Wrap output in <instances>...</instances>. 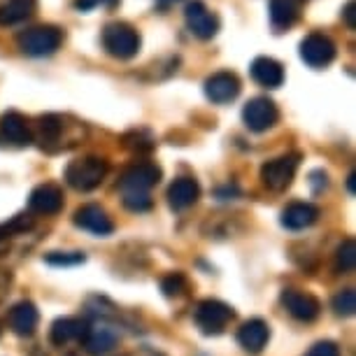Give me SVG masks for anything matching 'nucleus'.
Segmentation results:
<instances>
[{
  "label": "nucleus",
  "instance_id": "29",
  "mask_svg": "<svg viewBox=\"0 0 356 356\" xmlns=\"http://www.w3.org/2000/svg\"><path fill=\"white\" fill-rule=\"evenodd\" d=\"M124 205H126V210H131V212H147V210H152V198H149V193L131 191V193H124Z\"/></svg>",
  "mask_w": 356,
  "mask_h": 356
},
{
  "label": "nucleus",
  "instance_id": "14",
  "mask_svg": "<svg viewBox=\"0 0 356 356\" xmlns=\"http://www.w3.org/2000/svg\"><path fill=\"white\" fill-rule=\"evenodd\" d=\"M0 138L15 147H24L31 143V129L22 112L10 110L0 117Z\"/></svg>",
  "mask_w": 356,
  "mask_h": 356
},
{
  "label": "nucleus",
  "instance_id": "31",
  "mask_svg": "<svg viewBox=\"0 0 356 356\" xmlns=\"http://www.w3.org/2000/svg\"><path fill=\"white\" fill-rule=\"evenodd\" d=\"M305 356H340V347L331 340H321L307 349Z\"/></svg>",
  "mask_w": 356,
  "mask_h": 356
},
{
  "label": "nucleus",
  "instance_id": "36",
  "mask_svg": "<svg viewBox=\"0 0 356 356\" xmlns=\"http://www.w3.org/2000/svg\"><path fill=\"white\" fill-rule=\"evenodd\" d=\"M8 235H10V233H8V228H5V224H3V226H0V240H5Z\"/></svg>",
  "mask_w": 356,
  "mask_h": 356
},
{
  "label": "nucleus",
  "instance_id": "12",
  "mask_svg": "<svg viewBox=\"0 0 356 356\" xmlns=\"http://www.w3.org/2000/svg\"><path fill=\"white\" fill-rule=\"evenodd\" d=\"M252 79L264 89H280L284 84V65L273 56H257L250 65Z\"/></svg>",
  "mask_w": 356,
  "mask_h": 356
},
{
  "label": "nucleus",
  "instance_id": "37",
  "mask_svg": "<svg viewBox=\"0 0 356 356\" xmlns=\"http://www.w3.org/2000/svg\"><path fill=\"white\" fill-rule=\"evenodd\" d=\"M354 179H356V177H354V172H352V175H349V182H347L349 191H352V193H354Z\"/></svg>",
  "mask_w": 356,
  "mask_h": 356
},
{
  "label": "nucleus",
  "instance_id": "30",
  "mask_svg": "<svg viewBox=\"0 0 356 356\" xmlns=\"http://www.w3.org/2000/svg\"><path fill=\"white\" fill-rule=\"evenodd\" d=\"M161 289H163L165 296H179L186 289V280L182 273H172L168 275V277H163V282H161Z\"/></svg>",
  "mask_w": 356,
  "mask_h": 356
},
{
  "label": "nucleus",
  "instance_id": "9",
  "mask_svg": "<svg viewBox=\"0 0 356 356\" xmlns=\"http://www.w3.org/2000/svg\"><path fill=\"white\" fill-rule=\"evenodd\" d=\"M184 22L198 40H212L219 33V17L203 0H191L184 8Z\"/></svg>",
  "mask_w": 356,
  "mask_h": 356
},
{
  "label": "nucleus",
  "instance_id": "33",
  "mask_svg": "<svg viewBox=\"0 0 356 356\" xmlns=\"http://www.w3.org/2000/svg\"><path fill=\"white\" fill-rule=\"evenodd\" d=\"M31 226H33V221L29 219V214H17L10 224H5L8 233H22V231H26V228H31Z\"/></svg>",
  "mask_w": 356,
  "mask_h": 356
},
{
  "label": "nucleus",
  "instance_id": "21",
  "mask_svg": "<svg viewBox=\"0 0 356 356\" xmlns=\"http://www.w3.org/2000/svg\"><path fill=\"white\" fill-rule=\"evenodd\" d=\"M38 10V0H0V26H17L31 19Z\"/></svg>",
  "mask_w": 356,
  "mask_h": 356
},
{
  "label": "nucleus",
  "instance_id": "1",
  "mask_svg": "<svg viewBox=\"0 0 356 356\" xmlns=\"http://www.w3.org/2000/svg\"><path fill=\"white\" fill-rule=\"evenodd\" d=\"M61 44H63V31L51 24L31 26V29H26L17 35V47L22 49V54L31 58L51 56V54L61 49Z\"/></svg>",
  "mask_w": 356,
  "mask_h": 356
},
{
  "label": "nucleus",
  "instance_id": "19",
  "mask_svg": "<svg viewBox=\"0 0 356 356\" xmlns=\"http://www.w3.org/2000/svg\"><path fill=\"white\" fill-rule=\"evenodd\" d=\"M319 217V210L312 203H291L282 210V226L289 231H303L310 228Z\"/></svg>",
  "mask_w": 356,
  "mask_h": 356
},
{
  "label": "nucleus",
  "instance_id": "2",
  "mask_svg": "<svg viewBox=\"0 0 356 356\" xmlns=\"http://www.w3.org/2000/svg\"><path fill=\"white\" fill-rule=\"evenodd\" d=\"M140 47H143V38L131 24L110 22L103 29V49L119 61H131L133 56H138Z\"/></svg>",
  "mask_w": 356,
  "mask_h": 356
},
{
  "label": "nucleus",
  "instance_id": "22",
  "mask_svg": "<svg viewBox=\"0 0 356 356\" xmlns=\"http://www.w3.org/2000/svg\"><path fill=\"white\" fill-rule=\"evenodd\" d=\"M84 347H86V352H89L91 356H100V354H107L110 349H114V345H117V340H119V335L114 328L110 326H91V328H86V333H84Z\"/></svg>",
  "mask_w": 356,
  "mask_h": 356
},
{
  "label": "nucleus",
  "instance_id": "25",
  "mask_svg": "<svg viewBox=\"0 0 356 356\" xmlns=\"http://www.w3.org/2000/svg\"><path fill=\"white\" fill-rule=\"evenodd\" d=\"M354 268H356V245L352 238H347L345 243L338 247V254H335V270L352 273Z\"/></svg>",
  "mask_w": 356,
  "mask_h": 356
},
{
  "label": "nucleus",
  "instance_id": "5",
  "mask_svg": "<svg viewBox=\"0 0 356 356\" xmlns=\"http://www.w3.org/2000/svg\"><path fill=\"white\" fill-rule=\"evenodd\" d=\"M298 165H300V154H284V156L266 161L264 168H261V179H264L268 189L284 191L293 182Z\"/></svg>",
  "mask_w": 356,
  "mask_h": 356
},
{
  "label": "nucleus",
  "instance_id": "17",
  "mask_svg": "<svg viewBox=\"0 0 356 356\" xmlns=\"http://www.w3.org/2000/svg\"><path fill=\"white\" fill-rule=\"evenodd\" d=\"M75 224L84 231H89L93 235H110L114 231L112 219L107 217V212L100 205H84L75 212Z\"/></svg>",
  "mask_w": 356,
  "mask_h": 356
},
{
  "label": "nucleus",
  "instance_id": "13",
  "mask_svg": "<svg viewBox=\"0 0 356 356\" xmlns=\"http://www.w3.org/2000/svg\"><path fill=\"white\" fill-rule=\"evenodd\" d=\"M29 207L38 214H56L63 207V189L56 184H40L31 191Z\"/></svg>",
  "mask_w": 356,
  "mask_h": 356
},
{
  "label": "nucleus",
  "instance_id": "4",
  "mask_svg": "<svg viewBox=\"0 0 356 356\" xmlns=\"http://www.w3.org/2000/svg\"><path fill=\"white\" fill-rule=\"evenodd\" d=\"M235 317L233 307L221 303V300L207 298L203 303H198L196 312H193V321L205 335H219L224 333V328L231 324V319Z\"/></svg>",
  "mask_w": 356,
  "mask_h": 356
},
{
  "label": "nucleus",
  "instance_id": "15",
  "mask_svg": "<svg viewBox=\"0 0 356 356\" xmlns=\"http://www.w3.org/2000/svg\"><path fill=\"white\" fill-rule=\"evenodd\" d=\"M268 340H270V328L264 319H250L245 321L243 326H240L238 331V342L240 347L245 349V352L250 354H261L264 352V347L268 345Z\"/></svg>",
  "mask_w": 356,
  "mask_h": 356
},
{
  "label": "nucleus",
  "instance_id": "32",
  "mask_svg": "<svg viewBox=\"0 0 356 356\" xmlns=\"http://www.w3.org/2000/svg\"><path fill=\"white\" fill-rule=\"evenodd\" d=\"M72 5H75V10H79V12H91V10H98V8L112 10L119 5V0H75Z\"/></svg>",
  "mask_w": 356,
  "mask_h": 356
},
{
  "label": "nucleus",
  "instance_id": "35",
  "mask_svg": "<svg viewBox=\"0 0 356 356\" xmlns=\"http://www.w3.org/2000/svg\"><path fill=\"white\" fill-rule=\"evenodd\" d=\"M136 356H163L161 352H156V349H149V347H145V349H140V352Z\"/></svg>",
  "mask_w": 356,
  "mask_h": 356
},
{
  "label": "nucleus",
  "instance_id": "3",
  "mask_svg": "<svg viewBox=\"0 0 356 356\" xmlns=\"http://www.w3.org/2000/svg\"><path fill=\"white\" fill-rule=\"evenodd\" d=\"M107 175V161L100 156H82L65 168V182L75 191H93Z\"/></svg>",
  "mask_w": 356,
  "mask_h": 356
},
{
  "label": "nucleus",
  "instance_id": "24",
  "mask_svg": "<svg viewBox=\"0 0 356 356\" xmlns=\"http://www.w3.org/2000/svg\"><path fill=\"white\" fill-rule=\"evenodd\" d=\"M63 133V119L58 114H44L38 122V140L42 145H51L61 138Z\"/></svg>",
  "mask_w": 356,
  "mask_h": 356
},
{
  "label": "nucleus",
  "instance_id": "26",
  "mask_svg": "<svg viewBox=\"0 0 356 356\" xmlns=\"http://www.w3.org/2000/svg\"><path fill=\"white\" fill-rule=\"evenodd\" d=\"M333 310L338 312L340 317H352V314L356 312V293H354V289H342L340 293H335Z\"/></svg>",
  "mask_w": 356,
  "mask_h": 356
},
{
  "label": "nucleus",
  "instance_id": "38",
  "mask_svg": "<svg viewBox=\"0 0 356 356\" xmlns=\"http://www.w3.org/2000/svg\"><path fill=\"white\" fill-rule=\"evenodd\" d=\"M161 3H165V5H170V3H179V0H161Z\"/></svg>",
  "mask_w": 356,
  "mask_h": 356
},
{
  "label": "nucleus",
  "instance_id": "23",
  "mask_svg": "<svg viewBox=\"0 0 356 356\" xmlns=\"http://www.w3.org/2000/svg\"><path fill=\"white\" fill-rule=\"evenodd\" d=\"M86 326L82 319H75V317H61L51 324V331H49V338L54 345H68L72 340H82L84 333H86Z\"/></svg>",
  "mask_w": 356,
  "mask_h": 356
},
{
  "label": "nucleus",
  "instance_id": "7",
  "mask_svg": "<svg viewBox=\"0 0 356 356\" xmlns=\"http://www.w3.org/2000/svg\"><path fill=\"white\" fill-rule=\"evenodd\" d=\"M243 122L250 131L264 133L280 122V110L275 105V100L266 96H257L243 107Z\"/></svg>",
  "mask_w": 356,
  "mask_h": 356
},
{
  "label": "nucleus",
  "instance_id": "11",
  "mask_svg": "<svg viewBox=\"0 0 356 356\" xmlns=\"http://www.w3.org/2000/svg\"><path fill=\"white\" fill-rule=\"evenodd\" d=\"M282 305L298 321H314L321 312L319 300L312 293L298 291V289H284L282 291Z\"/></svg>",
  "mask_w": 356,
  "mask_h": 356
},
{
  "label": "nucleus",
  "instance_id": "27",
  "mask_svg": "<svg viewBox=\"0 0 356 356\" xmlns=\"http://www.w3.org/2000/svg\"><path fill=\"white\" fill-rule=\"evenodd\" d=\"M124 145L133 152H152L154 149V138L147 131H131L124 138Z\"/></svg>",
  "mask_w": 356,
  "mask_h": 356
},
{
  "label": "nucleus",
  "instance_id": "34",
  "mask_svg": "<svg viewBox=\"0 0 356 356\" xmlns=\"http://www.w3.org/2000/svg\"><path fill=\"white\" fill-rule=\"evenodd\" d=\"M342 15H345V22H347V26L349 29L354 31V0H349V3L345 5V12H342Z\"/></svg>",
  "mask_w": 356,
  "mask_h": 356
},
{
  "label": "nucleus",
  "instance_id": "10",
  "mask_svg": "<svg viewBox=\"0 0 356 356\" xmlns=\"http://www.w3.org/2000/svg\"><path fill=\"white\" fill-rule=\"evenodd\" d=\"M240 79L231 70H221L214 72L205 79V96L217 105H226L240 96Z\"/></svg>",
  "mask_w": 356,
  "mask_h": 356
},
{
  "label": "nucleus",
  "instance_id": "6",
  "mask_svg": "<svg viewBox=\"0 0 356 356\" xmlns=\"http://www.w3.org/2000/svg\"><path fill=\"white\" fill-rule=\"evenodd\" d=\"M298 54L310 68L319 70V68H326V65L333 63L335 54H338V47H335V42L328 35L314 31L310 35L303 38V42L298 47Z\"/></svg>",
  "mask_w": 356,
  "mask_h": 356
},
{
  "label": "nucleus",
  "instance_id": "18",
  "mask_svg": "<svg viewBox=\"0 0 356 356\" xmlns=\"http://www.w3.org/2000/svg\"><path fill=\"white\" fill-rule=\"evenodd\" d=\"M38 321H40L38 307L33 305L31 300H22V303H17V305L10 310V317H8L10 328H12V331H15L17 335H22V338L35 333Z\"/></svg>",
  "mask_w": 356,
  "mask_h": 356
},
{
  "label": "nucleus",
  "instance_id": "16",
  "mask_svg": "<svg viewBox=\"0 0 356 356\" xmlns=\"http://www.w3.org/2000/svg\"><path fill=\"white\" fill-rule=\"evenodd\" d=\"M198 198H200V186L193 177H177L168 186V203L177 212L189 210L191 205H196Z\"/></svg>",
  "mask_w": 356,
  "mask_h": 356
},
{
  "label": "nucleus",
  "instance_id": "20",
  "mask_svg": "<svg viewBox=\"0 0 356 356\" xmlns=\"http://www.w3.org/2000/svg\"><path fill=\"white\" fill-rule=\"evenodd\" d=\"M303 0H270V24L275 31H286L300 19Z\"/></svg>",
  "mask_w": 356,
  "mask_h": 356
},
{
  "label": "nucleus",
  "instance_id": "8",
  "mask_svg": "<svg viewBox=\"0 0 356 356\" xmlns=\"http://www.w3.org/2000/svg\"><path fill=\"white\" fill-rule=\"evenodd\" d=\"M161 182V168L154 161H138L131 168H126L122 175V186L124 193H149L152 186H156Z\"/></svg>",
  "mask_w": 356,
  "mask_h": 356
},
{
  "label": "nucleus",
  "instance_id": "28",
  "mask_svg": "<svg viewBox=\"0 0 356 356\" xmlns=\"http://www.w3.org/2000/svg\"><path fill=\"white\" fill-rule=\"evenodd\" d=\"M84 254L82 252H51L47 254L44 261L51 266H77V264H84Z\"/></svg>",
  "mask_w": 356,
  "mask_h": 356
}]
</instances>
